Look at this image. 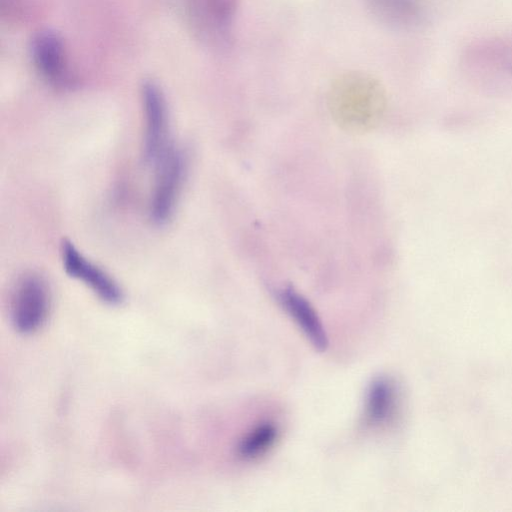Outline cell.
Segmentation results:
<instances>
[{
	"mask_svg": "<svg viewBox=\"0 0 512 512\" xmlns=\"http://www.w3.org/2000/svg\"><path fill=\"white\" fill-rule=\"evenodd\" d=\"M35 67L49 83L64 87L72 82L68 60L62 39L54 32H38L31 44Z\"/></svg>",
	"mask_w": 512,
	"mask_h": 512,
	"instance_id": "cell-8",
	"label": "cell"
},
{
	"mask_svg": "<svg viewBox=\"0 0 512 512\" xmlns=\"http://www.w3.org/2000/svg\"><path fill=\"white\" fill-rule=\"evenodd\" d=\"M277 298L310 343L319 351L326 350L328 346L327 333L310 302L293 288H284L278 291Z\"/></svg>",
	"mask_w": 512,
	"mask_h": 512,
	"instance_id": "cell-9",
	"label": "cell"
},
{
	"mask_svg": "<svg viewBox=\"0 0 512 512\" xmlns=\"http://www.w3.org/2000/svg\"><path fill=\"white\" fill-rule=\"evenodd\" d=\"M328 108L334 121L343 130L365 133L381 122L387 105L383 84L363 71H347L331 83Z\"/></svg>",
	"mask_w": 512,
	"mask_h": 512,
	"instance_id": "cell-1",
	"label": "cell"
},
{
	"mask_svg": "<svg viewBox=\"0 0 512 512\" xmlns=\"http://www.w3.org/2000/svg\"><path fill=\"white\" fill-rule=\"evenodd\" d=\"M61 257L66 273L82 281L104 302L112 305L122 302L123 292L115 280L87 259L71 241L62 242Z\"/></svg>",
	"mask_w": 512,
	"mask_h": 512,
	"instance_id": "cell-6",
	"label": "cell"
},
{
	"mask_svg": "<svg viewBox=\"0 0 512 512\" xmlns=\"http://www.w3.org/2000/svg\"><path fill=\"white\" fill-rule=\"evenodd\" d=\"M277 437V426L272 422H262L242 438L238 454L244 459L256 458L265 453L275 443Z\"/></svg>",
	"mask_w": 512,
	"mask_h": 512,
	"instance_id": "cell-11",
	"label": "cell"
},
{
	"mask_svg": "<svg viewBox=\"0 0 512 512\" xmlns=\"http://www.w3.org/2000/svg\"><path fill=\"white\" fill-rule=\"evenodd\" d=\"M239 0H187L193 30L208 46L228 48L233 40Z\"/></svg>",
	"mask_w": 512,
	"mask_h": 512,
	"instance_id": "cell-2",
	"label": "cell"
},
{
	"mask_svg": "<svg viewBox=\"0 0 512 512\" xmlns=\"http://www.w3.org/2000/svg\"><path fill=\"white\" fill-rule=\"evenodd\" d=\"M50 297L45 280L37 274L23 276L17 283L12 298V321L22 333H31L45 322Z\"/></svg>",
	"mask_w": 512,
	"mask_h": 512,
	"instance_id": "cell-4",
	"label": "cell"
},
{
	"mask_svg": "<svg viewBox=\"0 0 512 512\" xmlns=\"http://www.w3.org/2000/svg\"><path fill=\"white\" fill-rule=\"evenodd\" d=\"M397 400L393 382L384 377L375 378L369 385L365 403L366 421L381 425L389 420L395 410Z\"/></svg>",
	"mask_w": 512,
	"mask_h": 512,
	"instance_id": "cell-10",
	"label": "cell"
},
{
	"mask_svg": "<svg viewBox=\"0 0 512 512\" xmlns=\"http://www.w3.org/2000/svg\"><path fill=\"white\" fill-rule=\"evenodd\" d=\"M368 13L381 25L400 31L414 30L428 22L433 0H363Z\"/></svg>",
	"mask_w": 512,
	"mask_h": 512,
	"instance_id": "cell-7",
	"label": "cell"
},
{
	"mask_svg": "<svg viewBox=\"0 0 512 512\" xmlns=\"http://www.w3.org/2000/svg\"><path fill=\"white\" fill-rule=\"evenodd\" d=\"M158 171L150 202V216L157 224L166 223L172 216L186 172V159L174 147L156 163Z\"/></svg>",
	"mask_w": 512,
	"mask_h": 512,
	"instance_id": "cell-3",
	"label": "cell"
},
{
	"mask_svg": "<svg viewBox=\"0 0 512 512\" xmlns=\"http://www.w3.org/2000/svg\"><path fill=\"white\" fill-rule=\"evenodd\" d=\"M145 119L144 158L157 163L170 149L168 144L169 121L164 94L154 81H145L141 89Z\"/></svg>",
	"mask_w": 512,
	"mask_h": 512,
	"instance_id": "cell-5",
	"label": "cell"
}]
</instances>
